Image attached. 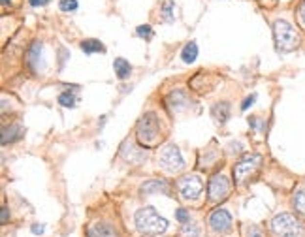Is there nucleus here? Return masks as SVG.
Returning <instances> with one entry per match:
<instances>
[{
    "mask_svg": "<svg viewBox=\"0 0 305 237\" xmlns=\"http://www.w3.org/2000/svg\"><path fill=\"white\" fill-rule=\"evenodd\" d=\"M134 222L141 234H149V236H159L168 230V220L162 218L153 207H141L140 211H136Z\"/></svg>",
    "mask_w": 305,
    "mask_h": 237,
    "instance_id": "1",
    "label": "nucleus"
},
{
    "mask_svg": "<svg viewBox=\"0 0 305 237\" xmlns=\"http://www.w3.org/2000/svg\"><path fill=\"white\" fill-rule=\"evenodd\" d=\"M136 136H138V142L141 143L143 147H155L159 143L160 138V126H159V118L155 113H145L143 117L138 120V126H136Z\"/></svg>",
    "mask_w": 305,
    "mask_h": 237,
    "instance_id": "2",
    "label": "nucleus"
},
{
    "mask_svg": "<svg viewBox=\"0 0 305 237\" xmlns=\"http://www.w3.org/2000/svg\"><path fill=\"white\" fill-rule=\"evenodd\" d=\"M273 38H275V46L282 53H288L300 46V36L296 32L292 24L284 19H277L273 23Z\"/></svg>",
    "mask_w": 305,
    "mask_h": 237,
    "instance_id": "3",
    "label": "nucleus"
},
{
    "mask_svg": "<svg viewBox=\"0 0 305 237\" xmlns=\"http://www.w3.org/2000/svg\"><path fill=\"white\" fill-rule=\"evenodd\" d=\"M271 232L277 237H304L305 230L302 222L290 213H279L271 220Z\"/></svg>",
    "mask_w": 305,
    "mask_h": 237,
    "instance_id": "4",
    "label": "nucleus"
},
{
    "mask_svg": "<svg viewBox=\"0 0 305 237\" xmlns=\"http://www.w3.org/2000/svg\"><path fill=\"white\" fill-rule=\"evenodd\" d=\"M262 166V156L260 154H247L243 160H239L234 166V179L237 185H243L249 179L253 177L258 171V167Z\"/></svg>",
    "mask_w": 305,
    "mask_h": 237,
    "instance_id": "5",
    "label": "nucleus"
},
{
    "mask_svg": "<svg viewBox=\"0 0 305 237\" xmlns=\"http://www.w3.org/2000/svg\"><path fill=\"white\" fill-rule=\"evenodd\" d=\"M159 166L166 171V173H177L185 167V160L181 156V151L177 149V145H166L159 154Z\"/></svg>",
    "mask_w": 305,
    "mask_h": 237,
    "instance_id": "6",
    "label": "nucleus"
},
{
    "mask_svg": "<svg viewBox=\"0 0 305 237\" xmlns=\"http://www.w3.org/2000/svg\"><path fill=\"white\" fill-rule=\"evenodd\" d=\"M230 194V181L226 175H213L211 181H209V187H208V196H209V202L211 203H219L222 200H226Z\"/></svg>",
    "mask_w": 305,
    "mask_h": 237,
    "instance_id": "7",
    "label": "nucleus"
},
{
    "mask_svg": "<svg viewBox=\"0 0 305 237\" xmlns=\"http://www.w3.org/2000/svg\"><path fill=\"white\" fill-rule=\"evenodd\" d=\"M177 190L183 200H196L204 190V181L198 175H185L177 181Z\"/></svg>",
    "mask_w": 305,
    "mask_h": 237,
    "instance_id": "8",
    "label": "nucleus"
},
{
    "mask_svg": "<svg viewBox=\"0 0 305 237\" xmlns=\"http://www.w3.org/2000/svg\"><path fill=\"white\" fill-rule=\"evenodd\" d=\"M209 226H211L213 232L224 234V232H228L232 228V216L226 209H217V211H213L209 214Z\"/></svg>",
    "mask_w": 305,
    "mask_h": 237,
    "instance_id": "9",
    "label": "nucleus"
},
{
    "mask_svg": "<svg viewBox=\"0 0 305 237\" xmlns=\"http://www.w3.org/2000/svg\"><path fill=\"white\" fill-rule=\"evenodd\" d=\"M26 62H28L30 70L34 73L44 71L46 64H44V46H42V42H32V46L26 53Z\"/></svg>",
    "mask_w": 305,
    "mask_h": 237,
    "instance_id": "10",
    "label": "nucleus"
},
{
    "mask_svg": "<svg viewBox=\"0 0 305 237\" xmlns=\"http://www.w3.org/2000/svg\"><path fill=\"white\" fill-rule=\"evenodd\" d=\"M140 192L145 194V196L147 194H166V196H170V185L164 179H151V181H145L141 185Z\"/></svg>",
    "mask_w": 305,
    "mask_h": 237,
    "instance_id": "11",
    "label": "nucleus"
},
{
    "mask_svg": "<svg viewBox=\"0 0 305 237\" xmlns=\"http://www.w3.org/2000/svg\"><path fill=\"white\" fill-rule=\"evenodd\" d=\"M121 156L126 160V162H132V164H140V162H143L145 160V151H141V149H138L134 147V143L130 142H124L121 147Z\"/></svg>",
    "mask_w": 305,
    "mask_h": 237,
    "instance_id": "12",
    "label": "nucleus"
},
{
    "mask_svg": "<svg viewBox=\"0 0 305 237\" xmlns=\"http://www.w3.org/2000/svg\"><path fill=\"white\" fill-rule=\"evenodd\" d=\"M87 237H119V232L110 222H96L89 226Z\"/></svg>",
    "mask_w": 305,
    "mask_h": 237,
    "instance_id": "13",
    "label": "nucleus"
},
{
    "mask_svg": "<svg viewBox=\"0 0 305 237\" xmlns=\"http://www.w3.org/2000/svg\"><path fill=\"white\" fill-rule=\"evenodd\" d=\"M166 102H168V106H170L171 111H181L185 107L188 106V98H187V93L181 91V89H175V91H171L168 98H166Z\"/></svg>",
    "mask_w": 305,
    "mask_h": 237,
    "instance_id": "14",
    "label": "nucleus"
},
{
    "mask_svg": "<svg viewBox=\"0 0 305 237\" xmlns=\"http://www.w3.org/2000/svg\"><path fill=\"white\" fill-rule=\"evenodd\" d=\"M113 70H115V75L119 77V79H126V77H130V73H132V66H130V62L124 59H115L113 60Z\"/></svg>",
    "mask_w": 305,
    "mask_h": 237,
    "instance_id": "15",
    "label": "nucleus"
},
{
    "mask_svg": "<svg viewBox=\"0 0 305 237\" xmlns=\"http://www.w3.org/2000/svg\"><path fill=\"white\" fill-rule=\"evenodd\" d=\"M211 115L215 117V120H219V122H226L228 117H230V106L226 102H219V104L213 106Z\"/></svg>",
    "mask_w": 305,
    "mask_h": 237,
    "instance_id": "16",
    "label": "nucleus"
},
{
    "mask_svg": "<svg viewBox=\"0 0 305 237\" xmlns=\"http://www.w3.org/2000/svg\"><path fill=\"white\" fill-rule=\"evenodd\" d=\"M21 126H17V124H12L10 128L8 126H4V130H2V143L4 145H8V142H15V140H19L21 138Z\"/></svg>",
    "mask_w": 305,
    "mask_h": 237,
    "instance_id": "17",
    "label": "nucleus"
},
{
    "mask_svg": "<svg viewBox=\"0 0 305 237\" xmlns=\"http://www.w3.org/2000/svg\"><path fill=\"white\" fill-rule=\"evenodd\" d=\"M181 59H183V62H187V64H192V62L198 59V46H196V42H188V44L185 46L183 53H181Z\"/></svg>",
    "mask_w": 305,
    "mask_h": 237,
    "instance_id": "18",
    "label": "nucleus"
},
{
    "mask_svg": "<svg viewBox=\"0 0 305 237\" xmlns=\"http://www.w3.org/2000/svg\"><path fill=\"white\" fill-rule=\"evenodd\" d=\"M81 49L85 51V53H104L106 47H104V44L102 42H98V40H83L81 42Z\"/></svg>",
    "mask_w": 305,
    "mask_h": 237,
    "instance_id": "19",
    "label": "nucleus"
},
{
    "mask_svg": "<svg viewBox=\"0 0 305 237\" xmlns=\"http://www.w3.org/2000/svg\"><path fill=\"white\" fill-rule=\"evenodd\" d=\"M175 6H173V2L171 0H166L164 4H162V8H160V13H162V19L166 21V23H173L175 21Z\"/></svg>",
    "mask_w": 305,
    "mask_h": 237,
    "instance_id": "20",
    "label": "nucleus"
},
{
    "mask_svg": "<svg viewBox=\"0 0 305 237\" xmlns=\"http://www.w3.org/2000/svg\"><path fill=\"white\" fill-rule=\"evenodd\" d=\"M77 100H79L77 95H73L70 91H64V93L59 95V104H61L62 107H75Z\"/></svg>",
    "mask_w": 305,
    "mask_h": 237,
    "instance_id": "21",
    "label": "nucleus"
},
{
    "mask_svg": "<svg viewBox=\"0 0 305 237\" xmlns=\"http://www.w3.org/2000/svg\"><path fill=\"white\" fill-rule=\"evenodd\" d=\"M292 205L298 213L305 216V190H296V194L292 198Z\"/></svg>",
    "mask_w": 305,
    "mask_h": 237,
    "instance_id": "22",
    "label": "nucleus"
},
{
    "mask_svg": "<svg viewBox=\"0 0 305 237\" xmlns=\"http://www.w3.org/2000/svg\"><path fill=\"white\" fill-rule=\"evenodd\" d=\"M179 237H200V228L194 222H185L179 230Z\"/></svg>",
    "mask_w": 305,
    "mask_h": 237,
    "instance_id": "23",
    "label": "nucleus"
},
{
    "mask_svg": "<svg viewBox=\"0 0 305 237\" xmlns=\"http://www.w3.org/2000/svg\"><path fill=\"white\" fill-rule=\"evenodd\" d=\"M136 34L140 36V38H145V40H151V38H153V28H151L149 24H140V26L136 28Z\"/></svg>",
    "mask_w": 305,
    "mask_h": 237,
    "instance_id": "24",
    "label": "nucleus"
},
{
    "mask_svg": "<svg viewBox=\"0 0 305 237\" xmlns=\"http://www.w3.org/2000/svg\"><path fill=\"white\" fill-rule=\"evenodd\" d=\"M59 8L62 12H73V10H77V0H61Z\"/></svg>",
    "mask_w": 305,
    "mask_h": 237,
    "instance_id": "25",
    "label": "nucleus"
},
{
    "mask_svg": "<svg viewBox=\"0 0 305 237\" xmlns=\"http://www.w3.org/2000/svg\"><path fill=\"white\" fill-rule=\"evenodd\" d=\"M175 218H177L181 224H185V222H188V220H190V214L187 213L185 209H177V211H175Z\"/></svg>",
    "mask_w": 305,
    "mask_h": 237,
    "instance_id": "26",
    "label": "nucleus"
},
{
    "mask_svg": "<svg viewBox=\"0 0 305 237\" xmlns=\"http://www.w3.org/2000/svg\"><path fill=\"white\" fill-rule=\"evenodd\" d=\"M247 237H264V234H262V230L258 226H249L247 228Z\"/></svg>",
    "mask_w": 305,
    "mask_h": 237,
    "instance_id": "27",
    "label": "nucleus"
},
{
    "mask_svg": "<svg viewBox=\"0 0 305 237\" xmlns=\"http://www.w3.org/2000/svg\"><path fill=\"white\" fill-rule=\"evenodd\" d=\"M255 102H257V95L247 96V98H245V102H243V104H241V109H243V111H247V109H249V107L253 106Z\"/></svg>",
    "mask_w": 305,
    "mask_h": 237,
    "instance_id": "28",
    "label": "nucleus"
},
{
    "mask_svg": "<svg viewBox=\"0 0 305 237\" xmlns=\"http://www.w3.org/2000/svg\"><path fill=\"white\" fill-rule=\"evenodd\" d=\"M249 126L255 128V130H260V128H262V122H260V118L258 117H251L249 118Z\"/></svg>",
    "mask_w": 305,
    "mask_h": 237,
    "instance_id": "29",
    "label": "nucleus"
},
{
    "mask_svg": "<svg viewBox=\"0 0 305 237\" xmlns=\"http://www.w3.org/2000/svg\"><path fill=\"white\" fill-rule=\"evenodd\" d=\"M298 13H300V19H302V23L305 24V2H302V6H300Z\"/></svg>",
    "mask_w": 305,
    "mask_h": 237,
    "instance_id": "30",
    "label": "nucleus"
},
{
    "mask_svg": "<svg viewBox=\"0 0 305 237\" xmlns=\"http://www.w3.org/2000/svg\"><path fill=\"white\" fill-rule=\"evenodd\" d=\"M30 2V6H46L49 0H28Z\"/></svg>",
    "mask_w": 305,
    "mask_h": 237,
    "instance_id": "31",
    "label": "nucleus"
},
{
    "mask_svg": "<svg viewBox=\"0 0 305 237\" xmlns=\"http://www.w3.org/2000/svg\"><path fill=\"white\" fill-rule=\"evenodd\" d=\"M32 234H44V226L34 224V226H32Z\"/></svg>",
    "mask_w": 305,
    "mask_h": 237,
    "instance_id": "32",
    "label": "nucleus"
},
{
    "mask_svg": "<svg viewBox=\"0 0 305 237\" xmlns=\"http://www.w3.org/2000/svg\"><path fill=\"white\" fill-rule=\"evenodd\" d=\"M6 220H8V209L2 207V222H6Z\"/></svg>",
    "mask_w": 305,
    "mask_h": 237,
    "instance_id": "33",
    "label": "nucleus"
},
{
    "mask_svg": "<svg viewBox=\"0 0 305 237\" xmlns=\"http://www.w3.org/2000/svg\"><path fill=\"white\" fill-rule=\"evenodd\" d=\"M8 2H10V0H2V4H8Z\"/></svg>",
    "mask_w": 305,
    "mask_h": 237,
    "instance_id": "34",
    "label": "nucleus"
}]
</instances>
